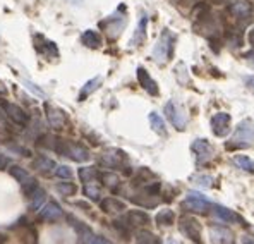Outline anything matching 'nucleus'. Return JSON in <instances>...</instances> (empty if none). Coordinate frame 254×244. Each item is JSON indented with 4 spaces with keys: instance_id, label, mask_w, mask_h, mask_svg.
<instances>
[{
    "instance_id": "nucleus-7",
    "label": "nucleus",
    "mask_w": 254,
    "mask_h": 244,
    "mask_svg": "<svg viewBox=\"0 0 254 244\" xmlns=\"http://www.w3.org/2000/svg\"><path fill=\"white\" fill-rule=\"evenodd\" d=\"M0 105H2L3 112H5V115L9 117L10 122H14L16 126H19V127L28 126L29 117H28V114H26V112L19 107V105L9 103V102H0Z\"/></svg>"
},
{
    "instance_id": "nucleus-46",
    "label": "nucleus",
    "mask_w": 254,
    "mask_h": 244,
    "mask_svg": "<svg viewBox=\"0 0 254 244\" xmlns=\"http://www.w3.org/2000/svg\"><path fill=\"white\" fill-rule=\"evenodd\" d=\"M72 5H83V0H69Z\"/></svg>"
},
{
    "instance_id": "nucleus-38",
    "label": "nucleus",
    "mask_w": 254,
    "mask_h": 244,
    "mask_svg": "<svg viewBox=\"0 0 254 244\" xmlns=\"http://www.w3.org/2000/svg\"><path fill=\"white\" fill-rule=\"evenodd\" d=\"M54 174L61 179H67V181H70L72 175H74L72 170H70V167H67V165H57V168H55Z\"/></svg>"
},
{
    "instance_id": "nucleus-33",
    "label": "nucleus",
    "mask_w": 254,
    "mask_h": 244,
    "mask_svg": "<svg viewBox=\"0 0 254 244\" xmlns=\"http://www.w3.org/2000/svg\"><path fill=\"white\" fill-rule=\"evenodd\" d=\"M55 189L62 194V196H74L77 193V186L74 182H57L55 184Z\"/></svg>"
},
{
    "instance_id": "nucleus-24",
    "label": "nucleus",
    "mask_w": 254,
    "mask_h": 244,
    "mask_svg": "<svg viewBox=\"0 0 254 244\" xmlns=\"http://www.w3.org/2000/svg\"><path fill=\"white\" fill-rule=\"evenodd\" d=\"M28 200H29V203H31V210H40L45 205V201H47V193H45V189H42V187L38 186L29 194Z\"/></svg>"
},
{
    "instance_id": "nucleus-20",
    "label": "nucleus",
    "mask_w": 254,
    "mask_h": 244,
    "mask_svg": "<svg viewBox=\"0 0 254 244\" xmlns=\"http://www.w3.org/2000/svg\"><path fill=\"white\" fill-rule=\"evenodd\" d=\"M100 208L105 213H122L126 210V203L117 198H105L100 201Z\"/></svg>"
},
{
    "instance_id": "nucleus-2",
    "label": "nucleus",
    "mask_w": 254,
    "mask_h": 244,
    "mask_svg": "<svg viewBox=\"0 0 254 244\" xmlns=\"http://www.w3.org/2000/svg\"><path fill=\"white\" fill-rule=\"evenodd\" d=\"M174 35L170 31H163L160 40L156 41L155 48H153V59H155L158 64H163L170 59L172 55V50H174Z\"/></svg>"
},
{
    "instance_id": "nucleus-39",
    "label": "nucleus",
    "mask_w": 254,
    "mask_h": 244,
    "mask_svg": "<svg viewBox=\"0 0 254 244\" xmlns=\"http://www.w3.org/2000/svg\"><path fill=\"white\" fill-rule=\"evenodd\" d=\"M38 186H40V184H38V181H36L35 177H31V179H29L28 182H24V184H22V193H24L26 196H29V194H31L33 191H35V189H36V187H38Z\"/></svg>"
},
{
    "instance_id": "nucleus-36",
    "label": "nucleus",
    "mask_w": 254,
    "mask_h": 244,
    "mask_svg": "<svg viewBox=\"0 0 254 244\" xmlns=\"http://www.w3.org/2000/svg\"><path fill=\"white\" fill-rule=\"evenodd\" d=\"M67 220H69V224L72 225L74 229H76L77 232H79L81 236H84V234H88V232H91V229L88 227V225H84L81 220H77L76 217H72V215H69L67 217Z\"/></svg>"
},
{
    "instance_id": "nucleus-44",
    "label": "nucleus",
    "mask_w": 254,
    "mask_h": 244,
    "mask_svg": "<svg viewBox=\"0 0 254 244\" xmlns=\"http://www.w3.org/2000/svg\"><path fill=\"white\" fill-rule=\"evenodd\" d=\"M242 244H254V238H244L242 239Z\"/></svg>"
},
{
    "instance_id": "nucleus-22",
    "label": "nucleus",
    "mask_w": 254,
    "mask_h": 244,
    "mask_svg": "<svg viewBox=\"0 0 254 244\" xmlns=\"http://www.w3.org/2000/svg\"><path fill=\"white\" fill-rule=\"evenodd\" d=\"M146 24H148V17L143 16V17H141V21H139V24H137L136 31H134V36H132L130 45H134V47H139V45L146 40Z\"/></svg>"
},
{
    "instance_id": "nucleus-12",
    "label": "nucleus",
    "mask_w": 254,
    "mask_h": 244,
    "mask_svg": "<svg viewBox=\"0 0 254 244\" xmlns=\"http://www.w3.org/2000/svg\"><path fill=\"white\" fill-rule=\"evenodd\" d=\"M62 217H64L62 208L59 206V203H55V201H50V203L43 205L38 213V219L45 220V222H55V220L62 219Z\"/></svg>"
},
{
    "instance_id": "nucleus-23",
    "label": "nucleus",
    "mask_w": 254,
    "mask_h": 244,
    "mask_svg": "<svg viewBox=\"0 0 254 244\" xmlns=\"http://www.w3.org/2000/svg\"><path fill=\"white\" fill-rule=\"evenodd\" d=\"M81 41H83V45L88 48H100V45H102V36H100L95 29H88V31L83 33Z\"/></svg>"
},
{
    "instance_id": "nucleus-47",
    "label": "nucleus",
    "mask_w": 254,
    "mask_h": 244,
    "mask_svg": "<svg viewBox=\"0 0 254 244\" xmlns=\"http://www.w3.org/2000/svg\"><path fill=\"white\" fill-rule=\"evenodd\" d=\"M165 244H181V243H179V241H175V239H167V243Z\"/></svg>"
},
{
    "instance_id": "nucleus-17",
    "label": "nucleus",
    "mask_w": 254,
    "mask_h": 244,
    "mask_svg": "<svg viewBox=\"0 0 254 244\" xmlns=\"http://www.w3.org/2000/svg\"><path fill=\"white\" fill-rule=\"evenodd\" d=\"M35 40L38 41V43H36V48H38L40 54H43L45 57H48V59H57L59 57V48L54 41L45 40L43 36H40V35H36Z\"/></svg>"
},
{
    "instance_id": "nucleus-14",
    "label": "nucleus",
    "mask_w": 254,
    "mask_h": 244,
    "mask_svg": "<svg viewBox=\"0 0 254 244\" xmlns=\"http://www.w3.org/2000/svg\"><path fill=\"white\" fill-rule=\"evenodd\" d=\"M65 157L72 159L74 162H88L89 160V152L88 148H84L79 143H67V150H65Z\"/></svg>"
},
{
    "instance_id": "nucleus-30",
    "label": "nucleus",
    "mask_w": 254,
    "mask_h": 244,
    "mask_svg": "<svg viewBox=\"0 0 254 244\" xmlns=\"http://www.w3.org/2000/svg\"><path fill=\"white\" fill-rule=\"evenodd\" d=\"M232 162L237 165V168H241V170L244 172H249V174H254V162L249 157L246 155H235Z\"/></svg>"
},
{
    "instance_id": "nucleus-9",
    "label": "nucleus",
    "mask_w": 254,
    "mask_h": 244,
    "mask_svg": "<svg viewBox=\"0 0 254 244\" xmlns=\"http://www.w3.org/2000/svg\"><path fill=\"white\" fill-rule=\"evenodd\" d=\"M211 131L215 136L225 138L230 131V115L225 112H218V114L213 115L211 119Z\"/></svg>"
},
{
    "instance_id": "nucleus-16",
    "label": "nucleus",
    "mask_w": 254,
    "mask_h": 244,
    "mask_svg": "<svg viewBox=\"0 0 254 244\" xmlns=\"http://www.w3.org/2000/svg\"><path fill=\"white\" fill-rule=\"evenodd\" d=\"M211 243L213 244H235L234 234L227 227L213 225L211 227Z\"/></svg>"
},
{
    "instance_id": "nucleus-15",
    "label": "nucleus",
    "mask_w": 254,
    "mask_h": 244,
    "mask_svg": "<svg viewBox=\"0 0 254 244\" xmlns=\"http://www.w3.org/2000/svg\"><path fill=\"white\" fill-rule=\"evenodd\" d=\"M213 213L218 217L220 220L223 222H229V224H244V219H242L239 213H235L234 210L225 208L222 205H213Z\"/></svg>"
},
{
    "instance_id": "nucleus-19",
    "label": "nucleus",
    "mask_w": 254,
    "mask_h": 244,
    "mask_svg": "<svg viewBox=\"0 0 254 244\" xmlns=\"http://www.w3.org/2000/svg\"><path fill=\"white\" fill-rule=\"evenodd\" d=\"M126 222L134 229V227H144V225L151 222V219H149L148 213L141 212V210H130L126 215Z\"/></svg>"
},
{
    "instance_id": "nucleus-13",
    "label": "nucleus",
    "mask_w": 254,
    "mask_h": 244,
    "mask_svg": "<svg viewBox=\"0 0 254 244\" xmlns=\"http://www.w3.org/2000/svg\"><path fill=\"white\" fill-rule=\"evenodd\" d=\"M136 76H137V81H139V84L143 86L144 89L149 93V95L156 96L158 95V84H156V81L153 80L151 76H149V73L144 67H137L136 71Z\"/></svg>"
},
{
    "instance_id": "nucleus-27",
    "label": "nucleus",
    "mask_w": 254,
    "mask_h": 244,
    "mask_svg": "<svg viewBox=\"0 0 254 244\" xmlns=\"http://www.w3.org/2000/svg\"><path fill=\"white\" fill-rule=\"evenodd\" d=\"M98 177L102 179L103 186H107L108 189H112V191H117L119 184H121L119 175L114 174V172H98Z\"/></svg>"
},
{
    "instance_id": "nucleus-45",
    "label": "nucleus",
    "mask_w": 254,
    "mask_h": 244,
    "mask_svg": "<svg viewBox=\"0 0 254 244\" xmlns=\"http://www.w3.org/2000/svg\"><path fill=\"white\" fill-rule=\"evenodd\" d=\"M77 206H81V208H84V210H89V206H88V203H83V201H77L76 203Z\"/></svg>"
},
{
    "instance_id": "nucleus-6",
    "label": "nucleus",
    "mask_w": 254,
    "mask_h": 244,
    "mask_svg": "<svg viewBox=\"0 0 254 244\" xmlns=\"http://www.w3.org/2000/svg\"><path fill=\"white\" fill-rule=\"evenodd\" d=\"M190 148H192L194 155H196V162L199 167L210 162L213 159V155H215V150H213L211 143L208 140H204V138H197V140L192 143Z\"/></svg>"
},
{
    "instance_id": "nucleus-34",
    "label": "nucleus",
    "mask_w": 254,
    "mask_h": 244,
    "mask_svg": "<svg viewBox=\"0 0 254 244\" xmlns=\"http://www.w3.org/2000/svg\"><path fill=\"white\" fill-rule=\"evenodd\" d=\"M77 174H79V179L84 184L95 181V179L98 177V170H96L95 167H79V172H77Z\"/></svg>"
},
{
    "instance_id": "nucleus-11",
    "label": "nucleus",
    "mask_w": 254,
    "mask_h": 244,
    "mask_svg": "<svg viewBox=\"0 0 254 244\" xmlns=\"http://www.w3.org/2000/svg\"><path fill=\"white\" fill-rule=\"evenodd\" d=\"M45 114H47L48 124H50L54 129L61 131V129L65 127L67 117H65V114H64L61 108H55V107H50V105H45Z\"/></svg>"
},
{
    "instance_id": "nucleus-3",
    "label": "nucleus",
    "mask_w": 254,
    "mask_h": 244,
    "mask_svg": "<svg viewBox=\"0 0 254 244\" xmlns=\"http://www.w3.org/2000/svg\"><path fill=\"white\" fill-rule=\"evenodd\" d=\"M165 115L177 131H184L186 126H188V115H186L184 108H182L177 102H174V100L167 102Z\"/></svg>"
},
{
    "instance_id": "nucleus-18",
    "label": "nucleus",
    "mask_w": 254,
    "mask_h": 244,
    "mask_svg": "<svg viewBox=\"0 0 254 244\" xmlns=\"http://www.w3.org/2000/svg\"><path fill=\"white\" fill-rule=\"evenodd\" d=\"M229 10L232 16L239 17V19H249L253 16V5L248 0H239V2L232 3L229 7Z\"/></svg>"
},
{
    "instance_id": "nucleus-26",
    "label": "nucleus",
    "mask_w": 254,
    "mask_h": 244,
    "mask_svg": "<svg viewBox=\"0 0 254 244\" xmlns=\"http://www.w3.org/2000/svg\"><path fill=\"white\" fill-rule=\"evenodd\" d=\"M155 220H156V224L162 225V227H169V225H172L175 222V213L172 212L170 208H163L156 213Z\"/></svg>"
},
{
    "instance_id": "nucleus-10",
    "label": "nucleus",
    "mask_w": 254,
    "mask_h": 244,
    "mask_svg": "<svg viewBox=\"0 0 254 244\" xmlns=\"http://www.w3.org/2000/svg\"><path fill=\"white\" fill-rule=\"evenodd\" d=\"M102 28H105V31L108 33V38L115 40L122 33V29L126 28V17L119 16V14H114V16H110L108 19L102 21Z\"/></svg>"
},
{
    "instance_id": "nucleus-43",
    "label": "nucleus",
    "mask_w": 254,
    "mask_h": 244,
    "mask_svg": "<svg viewBox=\"0 0 254 244\" xmlns=\"http://www.w3.org/2000/svg\"><path fill=\"white\" fill-rule=\"evenodd\" d=\"M244 81H246V84H248V88L254 93V76H248Z\"/></svg>"
},
{
    "instance_id": "nucleus-21",
    "label": "nucleus",
    "mask_w": 254,
    "mask_h": 244,
    "mask_svg": "<svg viewBox=\"0 0 254 244\" xmlns=\"http://www.w3.org/2000/svg\"><path fill=\"white\" fill-rule=\"evenodd\" d=\"M55 162L50 159H47V157H42L40 155L38 159L33 160V168L38 172H42V175H50L52 172H55Z\"/></svg>"
},
{
    "instance_id": "nucleus-40",
    "label": "nucleus",
    "mask_w": 254,
    "mask_h": 244,
    "mask_svg": "<svg viewBox=\"0 0 254 244\" xmlns=\"http://www.w3.org/2000/svg\"><path fill=\"white\" fill-rule=\"evenodd\" d=\"M22 82H24V86H26V88H28L29 91H33V93H35L36 96H40V98H47V95H45V91H43L42 88H38V86H36L35 82H31V81H28V80H24Z\"/></svg>"
},
{
    "instance_id": "nucleus-4",
    "label": "nucleus",
    "mask_w": 254,
    "mask_h": 244,
    "mask_svg": "<svg viewBox=\"0 0 254 244\" xmlns=\"http://www.w3.org/2000/svg\"><path fill=\"white\" fill-rule=\"evenodd\" d=\"M179 231L192 243H196V244L203 243V238H201V225L196 219H192V217H181V219H179Z\"/></svg>"
},
{
    "instance_id": "nucleus-42",
    "label": "nucleus",
    "mask_w": 254,
    "mask_h": 244,
    "mask_svg": "<svg viewBox=\"0 0 254 244\" xmlns=\"http://www.w3.org/2000/svg\"><path fill=\"white\" fill-rule=\"evenodd\" d=\"M10 165V160L7 155H3V153H0V170H3L5 167H9Z\"/></svg>"
},
{
    "instance_id": "nucleus-8",
    "label": "nucleus",
    "mask_w": 254,
    "mask_h": 244,
    "mask_svg": "<svg viewBox=\"0 0 254 244\" xmlns=\"http://www.w3.org/2000/svg\"><path fill=\"white\" fill-rule=\"evenodd\" d=\"M127 162V155L124 152H121V150H114V152H107L103 153L102 157H100V165H103V167L107 168H122L124 170V167Z\"/></svg>"
},
{
    "instance_id": "nucleus-37",
    "label": "nucleus",
    "mask_w": 254,
    "mask_h": 244,
    "mask_svg": "<svg viewBox=\"0 0 254 244\" xmlns=\"http://www.w3.org/2000/svg\"><path fill=\"white\" fill-rule=\"evenodd\" d=\"M192 182L197 184V186H201V187H211L213 186V177L208 174H197L192 177Z\"/></svg>"
},
{
    "instance_id": "nucleus-48",
    "label": "nucleus",
    "mask_w": 254,
    "mask_h": 244,
    "mask_svg": "<svg viewBox=\"0 0 254 244\" xmlns=\"http://www.w3.org/2000/svg\"><path fill=\"white\" fill-rule=\"evenodd\" d=\"M7 241V236L5 234H0V244H3Z\"/></svg>"
},
{
    "instance_id": "nucleus-29",
    "label": "nucleus",
    "mask_w": 254,
    "mask_h": 244,
    "mask_svg": "<svg viewBox=\"0 0 254 244\" xmlns=\"http://www.w3.org/2000/svg\"><path fill=\"white\" fill-rule=\"evenodd\" d=\"M100 84H102V78H100V76H96V78H93V80H89L83 86V89H81L79 100H86V98H88V96L91 95V93L95 91V89L100 88Z\"/></svg>"
},
{
    "instance_id": "nucleus-32",
    "label": "nucleus",
    "mask_w": 254,
    "mask_h": 244,
    "mask_svg": "<svg viewBox=\"0 0 254 244\" xmlns=\"http://www.w3.org/2000/svg\"><path fill=\"white\" fill-rule=\"evenodd\" d=\"M136 244H162L158 236L149 231H139L136 236Z\"/></svg>"
},
{
    "instance_id": "nucleus-1",
    "label": "nucleus",
    "mask_w": 254,
    "mask_h": 244,
    "mask_svg": "<svg viewBox=\"0 0 254 244\" xmlns=\"http://www.w3.org/2000/svg\"><path fill=\"white\" fill-rule=\"evenodd\" d=\"M249 146H254V122L251 119H244L235 129L232 140L227 145L229 150L234 148H249Z\"/></svg>"
},
{
    "instance_id": "nucleus-31",
    "label": "nucleus",
    "mask_w": 254,
    "mask_h": 244,
    "mask_svg": "<svg viewBox=\"0 0 254 244\" xmlns=\"http://www.w3.org/2000/svg\"><path fill=\"white\" fill-rule=\"evenodd\" d=\"M149 124H151V129L155 131V133H158V134H167V126H165V121H163L162 117H160L158 114H155V112H151L149 114Z\"/></svg>"
},
{
    "instance_id": "nucleus-35",
    "label": "nucleus",
    "mask_w": 254,
    "mask_h": 244,
    "mask_svg": "<svg viewBox=\"0 0 254 244\" xmlns=\"http://www.w3.org/2000/svg\"><path fill=\"white\" fill-rule=\"evenodd\" d=\"M83 244H114L110 243L108 239L102 238V236H96L93 232H88V234L83 236Z\"/></svg>"
},
{
    "instance_id": "nucleus-41",
    "label": "nucleus",
    "mask_w": 254,
    "mask_h": 244,
    "mask_svg": "<svg viewBox=\"0 0 254 244\" xmlns=\"http://www.w3.org/2000/svg\"><path fill=\"white\" fill-rule=\"evenodd\" d=\"M9 148H10V150H14V152H19V155H22V157H31V152H29L28 148H24V146L12 145V143H10Z\"/></svg>"
},
{
    "instance_id": "nucleus-5",
    "label": "nucleus",
    "mask_w": 254,
    "mask_h": 244,
    "mask_svg": "<svg viewBox=\"0 0 254 244\" xmlns=\"http://www.w3.org/2000/svg\"><path fill=\"white\" fill-rule=\"evenodd\" d=\"M211 206V203L208 201L206 196L196 193V191H190L186 196V200L182 201V208L188 210V212H196V213H204L208 212V208Z\"/></svg>"
},
{
    "instance_id": "nucleus-25",
    "label": "nucleus",
    "mask_w": 254,
    "mask_h": 244,
    "mask_svg": "<svg viewBox=\"0 0 254 244\" xmlns=\"http://www.w3.org/2000/svg\"><path fill=\"white\" fill-rule=\"evenodd\" d=\"M83 194L91 201H100V198H102V187H100L98 184H95L93 181L86 182L84 187H83Z\"/></svg>"
},
{
    "instance_id": "nucleus-50",
    "label": "nucleus",
    "mask_w": 254,
    "mask_h": 244,
    "mask_svg": "<svg viewBox=\"0 0 254 244\" xmlns=\"http://www.w3.org/2000/svg\"><path fill=\"white\" fill-rule=\"evenodd\" d=\"M253 61H254V55H253Z\"/></svg>"
},
{
    "instance_id": "nucleus-28",
    "label": "nucleus",
    "mask_w": 254,
    "mask_h": 244,
    "mask_svg": "<svg viewBox=\"0 0 254 244\" xmlns=\"http://www.w3.org/2000/svg\"><path fill=\"white\" fill-rule=\"evenodd\" d=\"M9 174L12 175L14 179H16L17 182L21 184H24V182H28L29 179H31V175H29V172L26 170V168H22L21 165H10L9 167Z\"/></svg>"
},
{
    "instance_id": "nucleus-49",
    "label": "nucleus",
    "mask_w": 254,
    "mask_h": 244,
    "mask_svg": "<svg viewBox=\"0 0 254 244\" xmlns=\"http://www.w3.org/2000/svg\"><path fill=\"white\" fill-rule=\"evenodd\" d=\"M249 40H251V43L254 45V29L251 31V35H249Z\"/></svg>"
}]
</instances>
